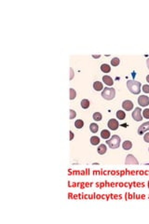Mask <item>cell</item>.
<instances>
[{
	"label": "cell",
	"instance_id": "cell-16",
	"mask_svg": "<svg viewBox=\"0 0 149 224\" xmlns=\"http://www.w3.org/2000/svg\"><path fill=\"white\" fill-rule=\"evenodd\" d=\"M90 144L93 146H97L100 144V138L96 135H93L90 137Z\"/></svg>",
	"mask_w": 149,
	"mask_h": 224
},
{
	"label": "cell",
	"instance_id": "cell-17",
	"mask_svg": "<svg viewBox=\"0 0 149 224\" xmlns=\"http://www.w3.org/2000/svg\"><path fill=\"white\" fill-rule=\"evenodd\" d=\"M110 136H111V134L108 130H103L101 132V137L103 139H109Z\"/></svg>",
	"mask_w": 149,
	"mask_h": 224
},
{
	"label": "cell",
	"instance_id": "cell-25",
	"mask_svg": "<svg viewBox=\"0 0 149 224\" xmlns=\"http://www.w3.org/2000/svg\"><path fill=\"white\" fill-rule=\"evenodd\" d=\"M76 112L74 110V109H70V119L71 120H73L76 118Z\"/></svg>",
	"mask_w": 149,
	"mask_h": 224
},
{
	"label": "cell",
	"instance_id": "cell-6",
	"mask_svg": "<svg viewBox=\"0 0 149 224\" xmlns=\"http://www.w3.org/2000/svg\"><path fill=\"white\" fill-rule=\"evenodd\" d=\"M107 126L109 127L110 130H112V131H116V130H117V128L119 127L118 121H117V120H115V119L109 120L108 122H107Z\"/></svg>",
	"mask_w": 149,
	"mask_h": 224
},
{
	"label": "cell",
	"instance_id": "cell-23",
	"mask_svg": "<svg viewBox=\"0 0 149 224\" xmlns=\"http://www.w3.org/2000/svg\"><path fill=\"white\" fill-rule=\"evenodd\" d=\"M76 97V92L73 88L70 89V100H74Z\"/></svg>",
	"mask_w": 149,
	"mask_h": 224
},
{
	"label": "cell",
	"instance_id": "cell-3",
	"mask_svg": "<svg viewBox=\"0 0 149 224\" xmlns=\"http://www.w3.org/2000/svg\"><path fill=\"white\" fill-rule=\"evenodd\" d=\"M120 142H121L120 136L115 135H113L112 137H110L109 139H107L106 144L109 146L110 148H119V146H120Z\"/></svg>",
	"mask_w": 149,
	"mask_h": 224
},
{
	"label": "cell",
	"instance_id": "cell-18",
	"mask_svg": "<svg viewBox=\"0 0 149 224\" xmlns=\"http://www.w3.org/2000/svg\"><path fill=\"white\" fill-rule=\"evenodd\" d=\"M89 101L88 100V99H83L82 101L80 102V105H81V107L84 109H87V108H89Z\"/></svg>",
	"mask_w": 149,
	"mask_h": 224
},
{
	"label": "cell",
	"instance_id": "cell-15",
	"mask_svg": "<svg viewBox=\"0 0 149 224\" xmlns=\"http://www.w3.org/2000/svg\"><path fill=\"white\" fill-rule=\"evenodd\" d=\"M89 130H90V132L92 134H96L98 132V130H99V126H98L97 123H90L89 124Z\"/></svg>",
	"mask_w": 149,
	"mask_h": 224
},
{
	"label": "cell",
	"instance_id": "cell-1",
	"mask_svg": "<svg viewBox=\"0 0 149 224\" xmlns=\"http://www.w3.org/2000/svg\"><path fill=\"white\" fill-rule=\"evenodd\" d=\"M141 87H142L141 82L136 81L134 79H132V80H128L127 81V88L133 94H139L140 92H141Z\"/></svg>",
	"mask_w": 149,
	"mask_h": 224
},
{
	"label": "cell",
	"instance_id": "cell-29",
	"mask_svg": "<svg viewBox=\"0 0 149 224\" xmlns=\"http://www.w3.org/2000/svg\"><path fill=\"white\" fill-rule=\"evenodd\" d=\"M74 139V133L72 131H70V140H73Z\"/></svg>",
	"mask_w": 149,
	"mask_h": 224
},
{
	"label": "cell",
	"instance_id": "cell-31",
	"mask_svg": "<svg viewBox=\"0 0 149 224\" xmlns=\"http://www.w3.org/2000/svg\"><path fill=\"white\" fill-rule=\"evenodd\" d=\"M93 58H100L101 57V55H92Z\"/></svg>",
	"mask_w": 149,
	"mask_h": 224
},
{
	"label": "cell",
	"instance_id": "cell-20",
	"mask_svg": "<svg viewBox=\"0 0 149 224\" xmlns=\"http://www.w3.org/2000/svg\"><path fill=\"white\" fill-rule=\"evenodd\" d=\"M92 118L95 122H100V121H102V119H103V116H102V114L100 112H95L92 115Z\"/></svg>",
	"mask_w": 149,
	"mask_h": 224
},
{
	"label": "cell",
	"instance_id": "cell-33",
	"mask_svg": "<svg viewBox=\"0 0 149 224\" xmlns=\"http://www.w3.org/2000/svg\"><path fill=\"white\" fill-rule=\"evenodd\" d=\"M148 151H149V148H148Z\"/></svg>",
	"mask_w": 149,
	"mask_h": 224
},
{
	"label": "cell",
	"instance_id": "cell-27",
	"mask_svg": "<svg viewBox=\"0 0 149 224\" xmlns=\"http://www.w3.org/2000/svg\"><path fill=\"white\" fill-rule=\"evenodd\" d=\"M143 140L147 142V143H149V132H147L145 135H143Z\"/></svg>",
	"mask_w": 149,
	"mask_h": 224
},
{
	"label": "cell",
	"instance_id": "cell-22",
	"mask_svg": "<svg viewBox=\"0 0 149 224\" xmlns=\"http://www.w3.org/2000/svg\"><path fill=\"white\" fill-rule=\"evenodd\" d=\"M119 64H120V60L117 57H115V58H113L111 60V65H112V66H119Z\"/></svg>",
	"mask_w": 149,
	"mask_h": 224
},
{
	"label": "cell",
	"instance_id": "cell-5",
	"mask_svg": "<svg viewBox=\"0 0 149 224\" xmlns=\"http://www.w3.org/2000/svg\"><path fill=\"white\" fill-rule=\"evenodd\" d=\"M125 164L138 165L139 164V162H138L137 159H136L132 154H129V155H127V158H126V160H125Z\"/></svg>",
	"mask_w": 149,
	"mask_h": 224
},
{
	"label": "cell",
	"instance_id": "cell-10",
	"mask_svg": "<svg viewBox=\"0 0 149 224\" xmlns=\"http://www.w3.org/2000/svg\"><path fill=\"white\" fill-rule=\"evenodd\" d=\"M103 81L107 86H113V84H114V80L112 79V78L110 76H107V75L103 77Z\"/></svg>",
	"mask_w": 149,
	"mask_h": 224
},
{
	"label": "cell",
	"instance_id": "cell-4",
	"mask_svg": "<svg viewBox=\"0 0 149 224\" xmlns=\"http://www.w3.org/2000/svg\"><path fill=\"white\" fill-rule=\"evenodd\" d=\"M131 116H132L134 121H136V122H141L142 120V109L140 108V107H135L134 110H133V112L131 113Z\"/></svg>",
	"mask_w": 149,
	"mask_h": 224
},
{
	"label": "cell",
	"instance_id": "cell-12",
	"mask_svg": "<svg viewBox=\"0 0 149 224\" xmlns=\"http://www.w3.org/2000/svg\"><path fill=\"white\" fill-rule=\"evenodd\" d=\"M93 88L95 91L97 92H100V91H103V85L102 82H100V81H95V82L93 83Z\"/></svg>",
	"mask_w": 149,
	"mask_h": 224
},
{
	"label": "cell",
	"instance_id": "cell-11",
	"mask_svg": "<svg viewBox=\"0 0 149 224\" xmlns=\"http://www.w3.org/2000/svg\"><path fill=\"white\" fill-rule=\"evenodd\" d=\"M97 150H98V153L101 155H103V154H105L106 151H107V147H106V145H104V144H101V145H99V147H98V148H97Z\"/></svg>",
	"mask_w": 149,
	"mask_h": 224
},
{
	"label": "cell",
	"instance_id": "cell-14",
	"mask_svg": "<svg viewBox=\"0 0 149 224\" xmlns=\"http://www.w3.org/2000/svg\"><path fill=\"white\" fill-rule=\"evenodd\" d=\"M116 118L119 121H122V120H124L126 118V113L123 111V110H117L116 111Z\"/></svg>",
	"mask_w": 149,
	"mask_h": 224
},
{
	"label": "cell",
	"instance_id": "cell-7",
	"mask_svg": "<svg viewBox=\"0 0 149 224\" xmlns=\"http://www.w3.org/2000/svg\"><path fill=\"white\" fill-rule=\"evenodd\" d=\"M138 104L141 106H147L149 105V97L146 95H140L138 97Z\"/></svg>",
	"mask_w": 149,
	"mask_h": 224
},
{
	"label": "cell",
	"instance_id": "cell-32",
	"mask_svg": "<svg viewBox=\"0 0 149 224\" xmlns=\"http://www.w3.org/2000/svg\"><path fill=\"white\" fill-rule=\"evenodd\" d=\"M146 81L149 83V75H147V76H146Z\"/></svg>",
	"mask_w": 149,
	"mask_h": 224
},
{
	"label": "cell",
	"instance_id": "cell-24",
	"mask_svg": "<svg viewBox=\"0 0 149 224\" xmlns=\"http://www.w3.org/2000/svg\"><path fill=\"white\" fill-rule=\"evenodd\" d=\"M142 92H145V93H149V84H144V85H142Z\"/></svg>",
	"mask_w": 149,
	"mask_h": 224
},
{
	"label": "cell",
	"instance_id": "cell-19",
	"mask_svg": "<svg viewBox=\"0 0 149 224\" xmlns=\"http://www.w3.org/2000/svg\"><path fill=\"white\" fill-rule=\"evenodd\" d=\"M101 70L103 71V73H109L111 71V67H110L109 65H107V64H103L102 66H101Z\"/></svg>",
	"mask_w": 149,
	"mask_h": 224
},
{
	"label": "cell",
	"instance_id": "cell-21",
	"mask_svg": "<svg viewBox=\"0 0 149 224\" xmlns=\"http://www.w3.org/2000/svg\"><path fill=\"white\" fill-rule=\"evenodd\" d=\"M75 126H76V129H81L84 126V122L82 120H76L75 122Z\"/></svg>",
	"mask_w": 149,
	"mask_h": 224
},
{
	"label": "cell",
	"instance_id": "cell-8",
	"mask_svg": "<svg viewBox=\"0 0 149 224\" xmlns=\"http://www.w3.org/2000/svg\"><path fill=\"white\" fill-rule=\"evenodd\" d=\"M147 131H149V122H143L142 125L139 126V128H138V135H142L145 132H147Z\"/></svg>",
	"mask_w": 149,
	"mask_h": 224
},
{
	"label": "cell",
	"instance_id": "cell-30",
	"mask_svg": "<svg viewBox=\"0 0 149 224\" xmlns=\"http://www.w3.org/2000/svg\"><path fill=\"white\" fill-rule=\"evenodd\" d=\"M146 66H147V68L149 69V58H147V60H146Z\"/></svg>",
	"mask_w": 149,
	"mask_h": 224
},
{
	"label": "cell",
	"instance_id": "cell-2",
	"mask_svg": "<svg viewBox=\"0 0 149 224\" xmlns=\"http://www.w3.org/2000/svg\"><path fill=\"white\" fill-rule=\"evenodd\" d=\"M116 96V90L112 87H105L102 91V97L105 100H113Z\"/></svg>",
	"mask_w": 149,
	"mask_h": 224
},
{
	"label": "cell",
	"instance_id": "cell-26",
	"mask_svg": "<svg viewBox=\"0 0 149 224\" xmlns=\"http://www.w3.org/2000/svg\"><path fill=\"white\" fill-rule=\"evenodd\" d=\"M142 115L145 119H149V108H145L142 111Z\"/></svg>",
	"mask_w": 149,
	"mask_h": 224
},
{
	"label": "cell",
	"instance_id": "cell-28",
	"mask_svg": "<svg viewBox=\"0 0 149 224\" xmlns=\"http://www.w3.org/2000/svg\"><path fill=\"white\" fill-rule=\"evenodd\" d=\"M70 71H71V76H70V79H73V78H74V70H73V68H71V69H70Z\"/></svg>",
	"mask_w": 149,
	"mask_h": 224
},
{
	"label": "cell",
	"instance_id": "cell-9",
	"mask_svg": "<svg viewBox=\"0 0 149 224\" xmlns=\"http://www.w3.org/2000/svg\"><path fill=\"white\" fill-rule=\"evenodd\" d=\"M122 107L126 111H130L133 108V103L130 100H125L122 103Z\"/></svg>",
	"mask_w": 149,
	"mask_h": 224
},
{
	"label": "cell",
	"instance_id": "cell-13",
	"mask_svg": "<svg viewBox=\"0 0 149 224\" xmlns=\"http://www.w3.org/2000/svg\"><path fill=\"white\" fill-rule=\"evenodd\" d=\"M122 148H123V149H125V150H129L130 148H132V143L129 141V140H126V141L123 142Z\"/></svg>",
	"mask_w": 149,
	"mask_h": 224
}]
</instances>
